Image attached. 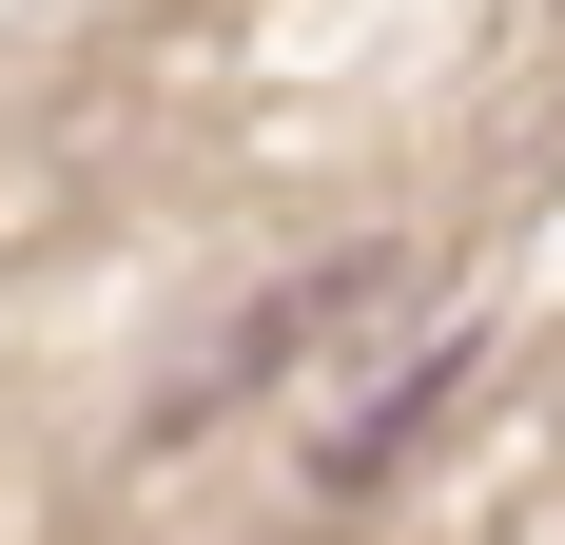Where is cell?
I'll return each instance as SVG.
<instances>
[{"label": "cell", "instance_id": "cell-2", "mask_svg": "<svg viewBox=\"0 0 565 545\" xmlns=\"http://www.w3.org/2000/svg\"><path fill=\"white\" fill-rule=\"evenodd\" d=\"M488 389V331L429 312V331H371V389H312V506H391L429 448H449V409Z\"/></svg>", "mask_w": 565, "mask_h": 545}, {"label": "cell", "instance_id": "cell-1", "mask_svg": "<svg viewBox=\"0 0 565 545\" xmlns=\"http://www.w3.org/2000/svg\"><path fill=\"white\" fill-rule=\"evenodd\" d=\"M409 312V234H332V254H292L274 292H234L215 331H195V371L157 389V448L175 429H234V409H312V389L351 371V331Z\"/></svg>", "mask_w": 565, "mask_h": 545}]
</instances>
